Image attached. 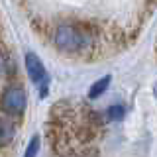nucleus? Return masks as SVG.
<instances>
[{"label":"nucleus","instance_id":"1","mask_svg":"<svg viewBox=\"0 0 157 157\" xmlns=\"http://www.w3.org/2000/svg\"><path fill=\"white\" fill-rule=\"evenodd\" d=\"M92 29L77 24H61L53 32V43L65 53H78L92 43Z\"/></svg>","mask_w":157,"mask_h":157},{"label":"nucleus","instance_id":"2","mask_svg":"<svg viewBox=\"0 0 157 157\" xmlns=\"http://www.w3.org/2000/svg\"><path fill=\"white\" fill-rule=\"evenodd\" d=\"M0 108L10 116H20L26 110V92L20 85H10L0 96Z\"/></svg>","mask_w":157,"mask_h":157},{"label":"nucleus","instance_id":"3","mask_svg":"<svg viewBox=\"0 0 157 157\" xmlns=\"http://www.w3.org/2000/svg\"><path fill=\"white\" fill-rule=\"evenodd\" d=\"M26 71L29 75V81L33 82L36 86H39V96H45L47 94V82H49V77H47V71L43 67L41 59H39L33 51H28L26 53Z\"/></svg>","mask_w":157,"mask_h":157},{"label":"nucleus","instance_id":"4","mask_svg":"<svg viewBox=\"0 0 157 157\" xmlns=\"http://www.w3.org/2000/svg\"><path fill=\"white\" fill-rule=\"evenodd\" d=\"M14 134H16V128L10 120L0 118V145H6L8 141H12Z\"/></svg>","mask_w":157,"mask_h":157},{"label":"nucleus","instance_id":"5","mask_svg":"<svg viewBox=\"0 0 157 157\" xmlns=\"http://www.w3.org/2000/svg\"><path fill=\"white\" fill-rule=\"evenodd\" d=\"M110 82H112V77H110V75L98 78L94 85L90 86V90H88V98H98V96H100L102 92H104L106 88H108V85H110Z\"/></svg>","mask_w":157,"mask_h":157},{"label":"nucleus","instance_id":"6","mask_svg":"<svg viewBox=\"0 0 157 157\" xmlns=\"http://www.w3.org/2000/svg\"><path fill=\"white\" fill-rule=\"evenodd\" d=\"M124 114H126V108L122 106V104H114V106H110V108H108V112H106L108 120H114V122L122 120V118H124Z\"/></svg>","mask_w":157,"mask_h":157},{"label":"nucleus","instance_id":"7","mask_svg":"<svg viewBox=\"0 0 157 157\" xmlns=\"http://www.w3.org/2000/svg\"><path fill=\"white\" fill-rule=\"evenodd\" d=\"M39 151V136H33L32 140H29V144L26 147V153H24V157H36Z\"/></svg>","mask_w":157,"mask_h":157}]
</instances>
